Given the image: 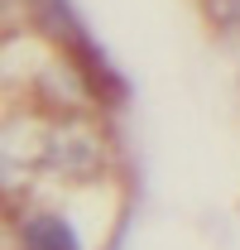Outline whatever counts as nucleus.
I'll return each instance as SVG.
<instances>
[{
	"label": "nucleus",
	"mask_w": 240,
	"mask_h": 250,
	"mask_svg": "<svg viewBox=\"0 0 240 250\" xmlns=\"http://www.w3.org/2000/svg\"><path fill=\"white\" fill-rule=\"evenodd\" d=\"M20 246L24 250H82V236H77V226L58 212H34L24 217L20 226Z\"/></svg>",
	"instance_id": "nucleus-1"
},
{
	"label": "nucleus",
	"mask_w": 240,
	"mask_h": 250,
	"mask_svg": "<svg viewBox=\"0 0 240 250\" xmlns=\"http://www.w3.org/2000/svg\"><path fill=\"white\" fill-rule=\"evenodd\" d=\"M0 250H5V246H0Z\"/></svg>",
	"instance_id": "nucleus-2"
}]
</instances>
